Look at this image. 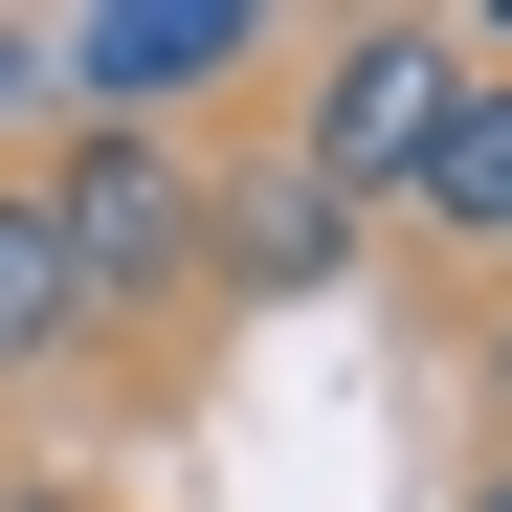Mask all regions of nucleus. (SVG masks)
Instances as JSON below:
<instances>
[{"label":"nucleus","mask_w":512,"mask_h":512,"mask_svg":"<svg viewBox=\"0 0 512 512\" xmlns=\"http://www.w3.org/2000/svg\"><path fill=\"white\" fill-rule=\"evenodd\" d=\"M446 90H468V45H446V23H334L268 156H290V179H334V201L379 223V201L423 179V134H446Z\"/></svg>","instance_id":"2"},{"label":"nucleus","mask_w":512,"mask_h":512,"mask_svg":"<svg viewBox=\"0 0 512 512\" xmlns=\"http://www.w3.org/2000/svg\"><path fill=\"white\" fill-rule=\"evenodd\" d=\"M334 268H357V201H334V179H290V156L201 179V290H245V312H312Z\"/></svg>","instance_id":"4"},{"label":"nucleus","mask_w":512,"mask_h":512,"mask_svg":"<svg viewBox=\"0 0 512 512\" xmlns=\"http://www.w3.org/2000/svg\"><path fill=\"white\" fill-rule=\"evenodd\" d=\"M468 512H512V446H490V468H468Z\"/></svg>","instance_id":"8"},{"label":"nucleus","mask_w":512,"mask_h":512,"mask_svg":"<svg viewBox=\"0 0 512 512\" xmlns=\"http://www.w3.org/2000/svg\"><path fill=\"white\" fill-rule=\"evenodd\" d=\"M468 401H490V446H512V290H490V334H468Z\"/></svg>","instance_id":"7"},{"label":"nucleus","mask_w":512,"mask_h":512,"mask_svg":"<svg viewBox=\"0 0 512 512\" xmlns=\"http://www.w3.org/2000/svg\"><path fill=\"white\" fill-rule=\"evenodd\" d=\"M223 67H268V23H245V0H112V23H67V90H90V134H179Z\"/></svg>","instance_id":"3"},{"label":"nucleus","mask_w":512,"mask_h":512,"mask_svg":"<svg viewBox=\"0 0 512 512\" xmlns=\"http://www.w3.org/2000/svg\"><path fill=\"white\" fill-rule=\"evenodd\" d=\"M67 357H90L67 245H45V201H23V179H0V401H23V379H67Z\"/></svg>","instance_id":"6"},{"label":"nucleus","mask_w":512,"mask_h":512,"mask_svg":"<svg viewBox=\"0 0 512 512\" xmlns=\"http://www.w3.org/2000/svg\"><path fill=\"white\" fill-rule=\"evenodd\" d=\"M23 201H45V245H67V312H90V334L201 312V156H179V134H90V112H67V134L23 156Z\"/></svg>","instance_id":"1"},{"label":"nucleus","mask_w":512,"mask_h":512,"mask_svg":"<svg viewBox=\"0 0 512 512\" xmlns=\"http://www.w3.org/2000/svg\"><path fill=\"white\" fill-rule=\"evenodd\" d=\"M0 90H23V45H0Z\"/></svg>","instance_id":"9"},{"label":"nucleus","mask_w":512,"mask_h":512,"mask_svg":"<svg viewBox=\"0 0 512 512\" xmlns=\"http://www.w3.org/2000/svg\"><path fill=\"white\" fill-rule=\"evenodd\" d=\"M401 223L446 245V268H512V90H490V67L446 90V134H423V179H401Z\"/></svg>","instance_id":"5"}]
</instances>
